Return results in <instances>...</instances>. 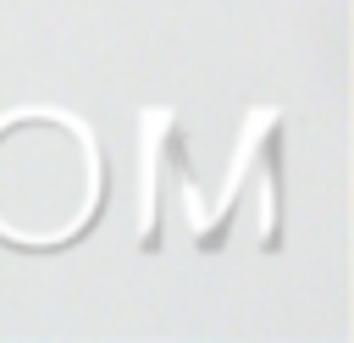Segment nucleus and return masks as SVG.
Wrapping results in <instances>:
<instances>
[]
</instances>
